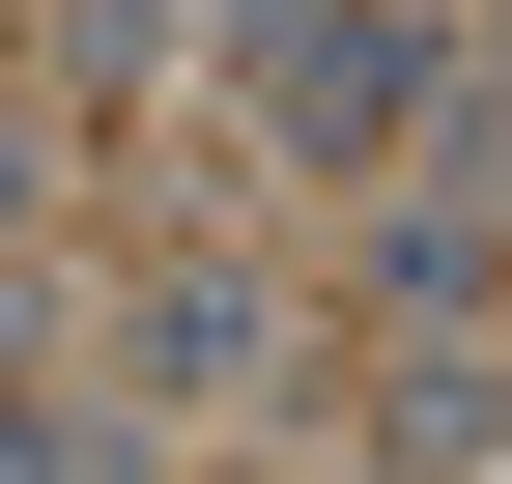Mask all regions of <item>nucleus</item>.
I'll return each instance as SVG.
<instances>
[{"label": "nucleus", "instance_id": "f257e3e1", "mask_svg": "<svg viewBox=\"0 0 512 484\" xmlns=\"http://www.w3.org/2000/svg\"><path fill=\"white\" fill-rule=\"evenodd\" d=\"M256 114L285 143H399V29L370 0H256Z\"/></svg>", "mask_w": 512, "mask_h": 484}, {"label": "nucleus", "instance_id": "f03ea898", "mask_svg": "<svg viewBox=\"0 0 512 484\" xmlns=\"http://www.w3.org/2000/svg\"><path fill=\"white\" fill-rule=\"evenodd\" d=\"M86 29H114V57H171V29H200V0H86Z\"/></svg>", "mask_w": 512, "mask_h": 484}]
</instances>
